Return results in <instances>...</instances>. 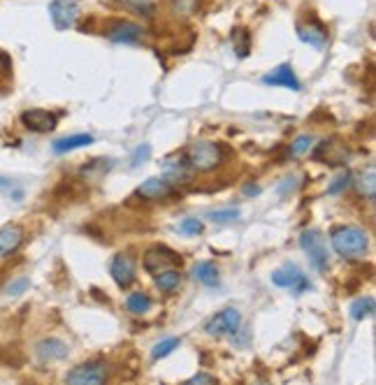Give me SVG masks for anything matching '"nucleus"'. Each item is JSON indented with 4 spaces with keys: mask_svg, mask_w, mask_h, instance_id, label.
I'll return each instance as SVG.
<instances>
[{
    "mask_svg": "<svg viewBox=\"0 0 376 385\" xmlns=\"http://www.w3.org/2000/svg\"><path fill=\"white\" fill-rule=\"evenodd\" d=\"M181 263V258L174 251L165 249V246H153V249L146 251L144 256V270L149 274H158L167 270V267H177Z\"/></svg>",
    "mask_w": 376,
    "mask_h": 385,
    "instance_id": "8",
    "label": "nucleus"
},
{
    "mask_svg": "<svg viewBox=\"0 0 376 385\" xmlns=\"http://www.w3.org/2000/svg\"><path fill=\"white\" fill-rule=\"evenodd\" d=\"M299 246H302V251L309 256L311 265L316 267L318 272H325L327 270V249H325V239L320 235L318 230H304L302 235H299Z\"/></svg>",
    "mask_w": 376,
    "mask_h": 385,
    "instance_id": "5",
    "label": "nucleus"
},
{
    "mask_svg": "<svg viewBox=\"0 0 376 385\" xmlns=\"http://www.w3.org/2000/svg\"><path fill=\"white\" fill-rule=\"evenodd\" d=\"M0 192L10 195L14 202H19L21 197H24V188H21L19 183H14L12 179H5V177H0Z\"/></svg>",
    "mask_w": 376,
    "mask_h": 385,
    "instance_id": "28",
    "label": "nucleus"
},
{
    "mask_svg": "<svg viewBox=\"0 0 376 385\" xmlns=\"http://www.w3.org/2000/svg\"><path fill=\"white\" fill-rule=\"evenodd\" d=\"M272 284L279 286V288H285V290H292L295 295H302L306 290H311L309 279H306L304 272L292 263L279 267V270L272 272Z\"/></svg>",
    "mask_w": 376,
    "mask_h": 385,
    "instance_id": "3",
    "label": "nucleus"
},
{
    "mask_svg": "<svg viewBox=\"0 0 376 385\" xmlns=\"http://www.w3.org/2000/svg\"><path fill=\"white\" fill-rule=\"evenodd\" d=\"M149 158H151V147L149 144H139L130 156V167H139V165H144Z\"/></svg>",
    "mask_w": 376,
    "mask_h": 385,
    "instance_id": "31",
    "label": "nucleus"
},
{
    "mask_svg": "<svg viewBox=\"0 0 376 385\" xmlns=\"http://www.w3.org/2000/svg\"><path fill=\"white\" fill-rule=\"evenodd\" d=\"M35 353H38L40 362H56V360H63V357H68L70 348L65 341L56 339V336H52V339H42L38 343V348H35Z\"/></svg>",
    "mask_w": 376,
    "mask_h": 385,
    "instance_id": "15",
    "label": "nucleus"
},
{
    "mask_svg": "<svg viewBox=\"0 0 376 385\" xmlns=\"http://www.w3.org/2000/svg\"><path fill=\"white\" fill-rule=\"evenodd\" d=\"M297 38L302 40L304 44L313 47V49H325L327 44V28L318 19H309L306 24H297Z\"/></svg>",
    "mask_w": 376,
    "mask_h": 385,
    "instance_id": "11",
    "label": "nucleus"
},
{
    "mask_svg": "<svg viewBox=\"0 0 376 385\" xmlns=\"http://www.w3.org/2000/svg\"><path fill=\"white\" fill-rule=\"evenodd\" d=\"M242 327V313L237 309H223L221 313H216L214 318L207 320L205 332L214 339H221V336H235Z\"/></svg>",
    "mask_w": 376,
    "mask_h": 385,
    "instance_id": "4",
    "label": "nucleus"
},
{
    "mask_svg": "<svg viewBox=\"0 0 376 385\" xmlns=\"http://www.w3.org/2000/svg\"><path fill=\"white\" fill-rule=\"evenodd\" d=\"M172 192H174L172 181H167V179H163V177H149L146 181L139 183V188H137V195L146 202L165 200V197H170Z\"/></svg>",
    "mask_w": 376,
    "mask_h": 385,
    "instance_id": "9",
    "label": "nucleus"
},
{
    "mask_svg": "<svg viewBox=\"0 0 376 385\" xmlns=\"http://www.w3.org/2000/svg\"><path fill=\"white\" fill-rule=\"evenodd\" d=\"M24 242V228L19 225H5L0 228V260L10 258Z\"/></svg>",
    "mask_w": 376,
    "mask_h": 385,
    "instance_id": "16",
    "label": "nucleus"
},
{
    "mask_svg": "<svg viewBox=\"0 0 376 385\" xmlns=\"http://www.w3.org/2000/svg\"><path fill=\"white\" fill-rule=\"evenodd\" d=\"M263 84L265 86H283V88H290V91H299L302 84H299L295 70L290 67V63H283L274 67L269 74H265L263 77Z\"/></svg>",
    "mask_w": 376,
    "mask_h": 385,
    "instance_id": "13",
    "label": "nucleus"
},
{
    "mask_svg": "<svg viewBox=\"0 0 376 385\" xmlns=\"http://www.w3.org/2000/svg\"><path fill=\"white\" fill-rule=\"evenodd\" d=\"M188 383L191 385H195V383H216V378L209 376V374H195L193 378H188Z\"/></svg>",
    "mask_w": 376,
    "mask_h": 385,
    "instance_id": "35",
    "label": "nucleus"
},
{
    "mask_svg": "<svg viewBox=\"0 0 376 385\" xmlns=\"http://www.w3.org/2000/svg\"><path fill=\"white\" fill-rule=\"evenodd\" d=\"M88 144H93V135L79 133V135H70V137H63V140H56L52 149H54V154H68V151L88 147Z\"/></svg>",
    "mask_w": 376,
    "mask_h": 385,
    "instance_id": "18",
    "label": "nucleus"
},
{
    "mask_svg": "<svg viewBox=\"0 0 376 385\" xmlns=\"http://www.w3.org/2000/svg\"><path fill=\"white\" fill-rule=\"evenodd\" d=\"M351 179H353V174L351 172H341V174L334 179V181L327 186V195H339V192H344L348 186H351Z\"/></svg>",
    "mask_w": 376,
    "mask_h": 385,
    "instance_id": "26",
    "label": "nucleus"
},
{
    "mask_svg": "<svg viewBox=\"0 0 376 385\" xmlns=\"http://www.w3.org/2000/svg\"><path fill=\"white\" fill-rule=\"evenodd\" d=\"M235 38H240V44L235 42V51H237V56L244 58L249 54V33L246 31H235L233 33Z\"/></svg>",
    "mask_w": 376,
    "mask_h": 385,
    "instance_id": "33",
    "label": "nucleus"
},
{
    "mask_svg": "<svg viewBox=\"0 0 376 385\" xmlns=\"http://www.w3.org/2000/svg\"><path fill=\"white\" fill-rule=\"evenodd\" d=\"M153 284L160 293H174L181 286V272L177 267H167V270L153 274Z\"/></svg>",
    "mask_w": 376,
    "mask_h": 385,
    "instance_id": "17",
    "label": "nucleus"
},
{
    "mask_svg": "<svg viewBox=\"0 0 376 385\" xmlns=\"http://www.w3.org/2000/svg\"><path fill=\"white\" fill-rule=\"evenodd\" d=\"M56 114L47 112V109H26L24 114H21V123L33 130V133H52L56 128Z\"/></svg>",
    "mask_w": 376,
    "mask_h": 385,
    "instance_id": "12",
    "label": "nucleus"
},
{
    "mask_svg": "<svg viewBox=\"0 0 376 385\" xmlns=\"http://www.w3.org/2000/svg\"><path fill=\"white\" fill-rule=\"evenodd\" d=\"M107 381V371L102 362H86L77 364L72 371L65 374V383L70 385H97Z\"/></svg>",
    "mask_w": 376,
    "mask_h": 385,
    "instance_id": "7",
    "label": "nucleus"
},
{
    "mask_svg": "<svg viewBox=\"0 0 376 385\" xmlns=\"http://www.w3.org/2000/svg\"><path fill=\"white\" fill-rule=\"evenodd\" d=\"M313 135H299V137H295V142L290 144V156H295V158H299V156H304V154H309L311 151V147H313Z\"/></svg>",
    "mask_w": 376,
    "mask_h": 385,
    "instance_id": "25",
    "label": "nucleus"
},
{
    "mask_svg": "<svg viewBox=\"0 0 376 385\" xmlns=\"http://www.w3.org/2000/svg\"><path fill=\"white\" fill-rule=\"evenodd\" d=\"M125 306H128L130 313L142 316V313H146V311H151L153 300H151L146 293H132V295H128V300H125Z\"/></svg>",
    "mask_w": 376,
    "mask_h": 385,
    "instance_id": "22",
    "label": "nucleus"
},
{
    "mask_svg": "<svg viewBox=\"0 0 376 385\" xmlns=\"http://www.w3.org/2000/svg\"><path fill=\"white\" fill-rule=\"evenodd\" d=\"M348 313H351L353 320H365L369 316H374V297H358L348 306Z\"/></svg>",
    "mask_w": 376,
    "mask_h": 385,
    "instance_id": "23",
    "label": "nucleus"
},
{
    "mask_svg": "<svg viewBox=\"0 0 376 385\" xmlns=\"http://www.w3.org/2000/svg\"><path fill=\"white\" fill-rule=\"evenodd\" d=\"M125 5H132V8H146V5H151L153 0H121Z\"/></svg>",
    "mask_w": 376,
    "mask_h": 385,
    "instance_id": "36",
    "label": "nucleus"
},
{
    "mask_svg": "<svg viewBox=\"0 0 376 385\" xmlns=\"http://www.w3.org/2000/svg\"><path fill=\"white\" fill-rule=\"evenodd\" d=\"M142 26L130 22H116L107 28V38L116 44H137L142 40Z\"/></svg>",
    "mask_w": 376,
    "mask_h": 385,
    "instance_id": "14",
    "label": "nucleus"
},
{
    "mask_svg": "<svg viewBox=\"0 0 376 385\" xmlns=\"http://www.w3.org/2000/svg\"><path fill=\"white\" fill-rule=\"evenodd\" d=\"M202 230H205V223H202L200 218H184V221L179 223L181 235H200Z\"/></svg>",
    "mask_w": 376,
    "mask_h": 385,
    "instance_id": "30",
    "label": "nucleus"
},
{
    "mask_svg": "<svg viewBox=\"0 0 376 385\" xmlns=\"http://www.w3.org/2000/svg\"><path fill=\"white\" fill-rule=\"evenodd\" d=\"M242 192H244V195H246V197H256V195H260L263 188H260V186H258V183H246V186H244V188H242Z\"/></svg>",
    "mask_w": 376,
    "mask_h": 385,
    "instance_id": "34",
    "label": "nucleus"
},
{
    "mask_svg": "<svg viewBox=\"0 0 376 385\" xmlns=\"http://www.w3.org/2000/svg\"><path fill=\"white\" fill-rule=\"evenodd\" d=\"M49 17L56 31H68L77 24L79 17V3L77 0H52L49 3Z\"/></svg>",
    "mask_w": 376,
    "mask_h": 385,
    "instance_id": "6",
    "label": "nucleus"
},
{
    "mask_svg": "<svg viewBox=\"0 0 376 385\" xmlns=\"http://www.w3.org/2000/svg\"><path fill=\"white\" fill-rule=\"evenodd\" d=\"M297 190V177H285V179H281L279 181V186H276V192L281 197H288L290 192H295Z\"/></svg>",
    "mask_w": 376,
    "mask_h": 385,
    "instance_id": "32",
    "label": "nucleus"
},
{
    "mask_svg": "<svg viewBox=\"0 0 376 385\" xmlns=\"http://www.w3.org/2000/svg\"><path fill=\"white\" fill-rule=\"evenodd\" d=\"M209 218H212L214 223H219V225H223V223H233V221H237V218H240V209H235V207L216 209V211H212V214H209Z\"/></svg>",
    "mask_w": 376,
    "mask_h": 385,
    "instance_id": "27",
    "label": "nucleus"
},
{
    "mask_svg": "<svg viewBox=\"0 0 376 385\" xmlns=\"http://www.w3.org/2000/svg\"><path fill=\"white\" fill-rule=\"evenodd\" d=\"M355 188H358V192L365 197V200H369V202L374 200V195H376V170H374V165H369L365 172H360L358 181H355Z\"/></svg>",
    "mask_w": 376,
    "mask_h": 385,
    "instance_id": "20",
    "label": "nucleus"
},
{
    "mask_svg": "<svg viewBox=\"0 0 376 385\" xmlns=\"http://www.w3.org/2000/svg\"><path fill=\"white\" fill-rule=\"evenodd\" d=\"M163 170L167 172V181H188V163H186V158H179V156H174V158H167V161L163 163Z\"/></svg>",
    "mask_w": 376,
    "mask_h": 385,
    "instance_id": "21",
    "label": "nucleus"
},
{
    "mask_svg": "<svg viewBox=\"0 0 376 385\" xmlns=\"http://www.w3.org/2000/svg\"><path fill=\"white\" fill-rule=\"evenodd\" d=\"M193 279L209 288L219 286V267H216L212 260H202V263L193 267Z\"/></svg>",
    "mask_w": 376,
    "mask_h": 385,
    "instance_id": "19",
    "label": "nucleus"
},
{
    "mask_svg": "<svg viewBox=\"0 0 376 385\" xmlns=\"http://www.w3.org/2000/svg\"><path fill=\"white\" fill-rule=\"evenodd\" d=\"M28 286H31V281H28L26 277L14 279L12 284L5 286V295H7V297H19V295H24L28 290Z\"/></svg>",
    "mask_w": 376,
    "mask_h": 385,
    "instance_id": "29",
    "label": "nucleus"
},
{
    "mask_svg": "<svg viewBox=\"0 0 376 385\" xmlns=\"http://www.w3.org/2000/svg\"><path fill=\"white\" fill-rule=\"evenodd\" d=\"M330 244L337 251V256L346 260H355V258H365V253L369 249V237L358 225H341V228L332 230Z\"/></svg>",
    "mask_w": 376,
    "mask_h": 385,
    "instance_id": "1",
    "label": "nucleus"
},
{
    "mask_svg": "<svg viewBox=\"0 0 376 385\" xmlns=\"http://www.w3.org/2000/svg\"><path fill=\"white\" fill-rule=\"evenodd\" d=\"M109 274L118 288H128L135 281V258L128 253H118L109 265Z\"/></svg>",
    "mask_w": 376,
    "mask_h": 385,
    "instance_id": "10",
    "label": "nucleus"
},
{
    "mask_svg": "<svg viewBox=\"0 0 376 385\" xmlns=\"http://www.w3.org/2000/svg\"><path fill=\"white\" fill-rule=\"evenodd\" d=\"M184 158L193 172L207 174V172H214L216 167H221L223 161H226V151H223L221 144H216V142L198 140V142L188 144Z\"/></svg>",
    "mask_w": 376,
    "mask_h": 385,
    "instance_id": "2",
    "label": "nucleus"
},
{
    "mask_svg": "<svg viewBox=\"0 0 376 385\" xmlns=\"http://www.w3.org/2000/svg\"><path fill=\"white\" fill-rule=\"evenodd\" d=\"M181 346V339H177V336H170V339H163V341H158L156 346H153L151 350V360L156 362V360H163V357H167L170 353H174Z\"/></svg>",
    "mask_w": 376,
    "mask_h": 385,
    "instance_id": "24",
    "label": "nucleus"
}]
</instances>
